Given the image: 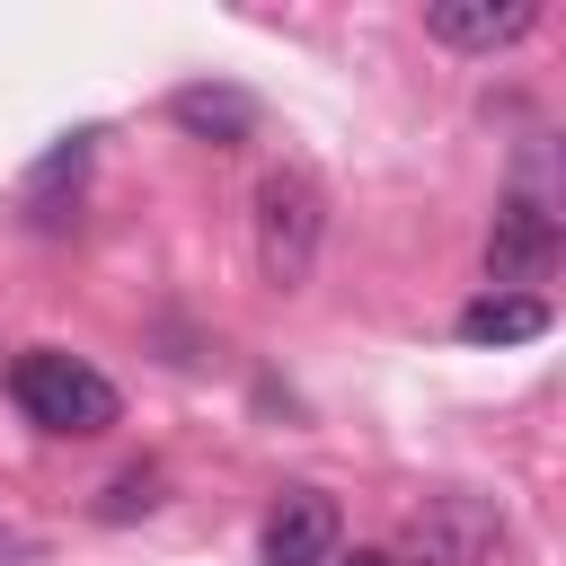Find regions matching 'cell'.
<instances>
[{
    "label": "cell",
    "mask_w": 566,
    "mask_h": 566,
    "mask_svg": "<svg viewBox=\"0 0 566 566\" xmlns=\"http://www.w3.org/2000/svg\"><path fill=\"white\" fill-rule=\"evenodd\" d=\"M248 239H256V274L274 292H301L318 248H327V186H318V168H301V159L265 168L256 195H248Z\"/></svg>",
    "instance_id": "6da1fadb"
},
{
    "label": "cell",
    "mask_w": 566,
    "mask_h": 566,
    "mask_svg": "<svg viewBox=\"0 0 566 566\" xmlns=\"http://www.w3.org/2000/svg\"><path fill=\"white\" fill-rule=\"evenodd\" d=\"M9 398H18V416H27L35 433H62V442H88V433H106V424L124 416L115 380H106L97 363L62 354V345H27V354L9 363Z\"/></svg>",
    "instance_id": "7a4b0ae2"
},
{
    "label": "cell",
    "mask_w": 566,
    "mask_h": 566,
    "mask_svg": "<svg viewBox=\"0 0 566 566\" xmlns=\"http://www.w3.org/2000/svg\"><path fill=\"white\" fill-rule=\"evenodd\" d=\"M486 548H504V513L469 486H442L407 513V548H389L398 566H486Z\"/></svg>",
    "instance_id": "3957f363"
},
{
    "label": "cell",
    "mask_w": 566,
    "mask_h": 566,
    "mask_svg": "<svg viewBox=\"0 0 566 566\" xmlns=\"http://www.w3.org/2000/svg\"><path fill=\"white\" fill-rule=\"evenodd\" d=\"M336 495L327 486H283L274 495V513H265V531H256V548H265V566H327L336 557Z\"/></svg>",
    "instance_id": "277c9868"
},
{
    "label": "cell",
    "mask_w": 566,
    "mask_h": 566,
    "mask_svg": "<svg viewBox=\"0 0 566 566\" xmlns=\"http://www.w3.org/2000/svg\"><path fill=\"white\" fill-rule=\"evenodd\" d=\"M548 265H557V221H548L531 195L495 203V230H486V283H495V292H522V283H539Z\"/></svg>",
    "instance_id": "5b68a950"
},
{
    "label": "cell",
    "mask_w": 566,
    "mask_h": 566,
    "mask_svg": "<svg viewBox=\"0 0 566 566\" xmlns=\"http://www.w3.org/2000/svg\"><path fill=\"white\" fill-rule=\"evenodd\" d=\"M531 27H539V0H433L424 9V35L451 53H504Z\"/></svg>",
    "instance_id": "8992f818"
},
{
    "label": "cell",
    "mask_w": 566,
    "mask_h": 566,
    "mask_svg": "<svg viewBox=\"0 0 566 566\" xmlns=\"http://www.w3.org/2000/svg\"><path fill=\"white\" fill-rule=\"evenodd\" d=\"M168 124L195 133V142H212V150H230V142L256 133V97L230 88V80H186V88H168Z\"/></svg>",
    "instance_id": "52a82bcc"
},
{
    "label": "cell",
    "mask_w": 566,
    "mask_h": 566,
    "mask_svg": "<svg viewBox=\"0 0 566 566\" xmlns=\"http://www.w3.org/2000/svg\"><path fill=\"white\" fill-rule=\"evenodd\" d=\"M460 336L469 345H531V336H548V301L539 292H478L460 310Z\"/></svg>",
    "instance_id": "ba28073f"
},
{
    "label": "cell",
    "mask_w": 566,
    "mask_h": 566,
    "mask_svg": "<svg viewBox=\"0 0 566 566\" xmlns=\"http://www.w3.org/2000/svg\"><path fill=\"white\" fill-rule=\"evenodd\" d=\"M159 504H168V478H159V469H124L88 513H97V522H133V513H159Z\"/></svg>",
    "instance_id": "9c48e42d"
},
{
    "label": "cell",
    "mask_w": 566,
    "mask_h": 566,
    "mask_svg": "<svg viewBox=\"0 0 566 566\" xmlns=\"http://www.w3.org/2000/svg\"><path fill=\"white\" fill-rule=\"evenodd\" d=\"M27 557H35V539H27V531H9V522H0V566H27Z\"/></svg>",
    "instance_id": "30bf717a"
},
{
    "label": "cell",
    "mask_w": 566,
    "mask_h": 566,
    "mask_svg": "<svg viewBox=\"0 0 566 566\" xmlns=\"http://www.w3.org/2000/svg\"><path fill=\"white\" fill-rule=\"evenodd\" d=\"M327 566H398L389 548H354V557H327Z\"/></svg>",
    "instance_id": "8fae6325"
}]
</instances>
